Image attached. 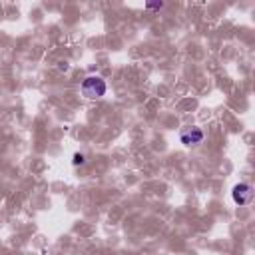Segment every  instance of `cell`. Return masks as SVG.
<instances>
[{
  "label": "cell",
  "mask_w": 255,
  "mask_h": 255,
  "mask_svg": "<svg viewBox=\"0 0 255 255\" xmlns=\"http://www.w3.org/2000/svg\"><path fill=\"white\" fill-rule=\"evenodd\" d=\"M80 90H82V94H84L86 98L96 100V98H102V96L106 94L108 86H106V82H104L100 76H88V78L82 82Z\"/></svg>",
  "instance_id": "obj_1"
},
{
  "label": "cell",
  "mask_w": 255,
  "mask_h": 255,
  "mask_svg": "<svg viewBox=\"0 0 255 255\" xmlns=\"http://www.w3.org/2000/svg\"><path fill=\"white\" fill-rule=\"evenodd\" d=\"M231 197L237 205H247L253 199V187L249 183H237L231 191Z\"/></svg>",
  "instance_id": "obj_2"
},
{
  "label": "cell",
  "mask_w": 255,
  "mask_h": 255,
  "mask_svg": "<svg viewBox=\"0 0 255 255\" xmlns=\"http://www.w3.org/2000/svg\"><path fill=\"white\" fill-rule=\"evenodd\" d=\"M179 139L183 145H197L203 141V131L199 128H187L179 133Z\"/></svg>",
  "instance_id": "obj_3"
},
{
  "label": "cell",
  "mask_w": 255,
  "mask_h": 255,
  "mask_svg": "<svg viewBox=\"0 0 255 255\" xmlns=\"http://www.w3.org/2000/svg\"><path fill=\"white\" fill-rule=\"evenodd\" d=\"M86 161V155L84 153H74V165H82Z\"/></svg>",
  "instance_id": "obj_4"
},
{
  "label": "cell",
  "mask_w": 255,
  "mask_h": 255,
  "mask_svg": "<svg viewBox=\"0 0 255 255\" xmlns=\"http://www.w3.org/2000/svg\"><path fill=\"white\" fill-rule=\"evenodd\" d=\"M161 6H163L161 2H159V4H147V8H161Z\"/></svg>",
  "instance_id": "obj_5"
}]
</instances>
